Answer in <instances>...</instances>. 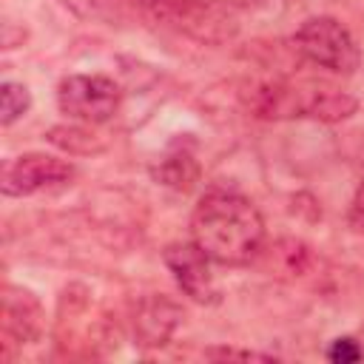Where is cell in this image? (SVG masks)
<instances>
[{
    "label": "cell",
    "instance_id": "obj_1",
    "mask_svg": "<svg viewBox=\"0 0 364 364\" xmlns=\"http://www.w3.org/2000/svg\"><path fill=\"white\" fill-rule=\"evenodd\" d=\"M193 242L225 267L250 264L264 245V219L259 208L233 191H208L191 216Z\"/></svg>",
    "mask_w": 364,
    "mask_h": 364
},
{
    "label": "cell",
    "instance_id": "obj_2",
    "mask_svg": "<svg viewBox=\"0 0 364 364\" xmlns=\"http://www.w3.org/2000/svg\"><path fill=\"white\" fill-rule=\"evenodd\" d=\"M358 108L355 97L344 88H336L324 80H282L259 85L253 94V111L259 117L282 119V117H313L324 122L347 119Z\"/></svg>",
    "mask_w": 364,
    "mask_h": 364
},
{
    "label": "cell",
    "instance_id": "obj_3",
    "mask_svg": "<svg viewBox=\"0 0 364 364\" xmlns=\"http://www.w3.org/2000/svg\"><path fill=\"white\" fill-rule=\"evenodd\" d=\"M142 14L199 43H225L239 31L230 9L216 0H134Z\"/></svg>",
    "mask_w": 364,
    "mask_h": 364
},
{
    "label": "cell",
    "instance_id": "obj_4",
    "mask_svg": "<svg viewBox=\"0 0 364 364\" xmlns=\"http://www.w3.org/2000/svg\"><path fill=\"white\" fill-rule=\"evenodd\" d=\"M293 46L301 57H307L313 65L327 68L333 74H355L361 65V51L353 40V34L336 20V17H307L296 34Z\"/></svg>",
    "mask_w": 364,
    "mask_h": 364
},
{
    "label": "cell",
    "instance_id": "obj_5",
    "mask_svg": "<svg viewBox=\"0 0 364 364\" xmlns=\"http://www.w3.org/2000/svg\"><path fill=\"white\" fill-rule=\"evenodd\" d=\"M122 91L105 74H71L57 85V105L82 125H102L119 108Z\"/></svg>",
    "mask_w": 364,
    "mask_h": 364
},
{
    "label": "cell",
    "instance_id": "obj_6",
    "mask_svg": "<svg viewBox=\"0 0 364 364\" xmlns=\"http://www.w3.org/2000/svg\"><path fill=\"white\" fill-rule=\"evenodd\" d=\"M74 173L77 168L68 159L34 151V154H20L3 165L0 188L6 196H31L37 191H48L71 182Z\"/></svg>",
    "mask_w": 364,
    "mask_h": 364
},
{
    "label": "cell",
    "instance_id": "obj_7",
    "mask_svg": "<svg viewBox=\"0 0 364 364\" xmlns=\"http://www.w3.org/2000/svg\"><path fill=\"white\" fill-rule=\"evenodd\" d=\"M162 262L168 264L171 276L176 279L179 290L199 301V304H216L219 287L210 273V256L196 242H173L162 250Z\"/></svg>",
    "mask_w": 364,
    "mask_h": 364
},
{
    "label": "cell",
    "instance_id": "obj_8",
    "mask_svg": "<svg viewBox=\"0 0 364 364\" xmlns=\"http://www.w3.org/2000/svg\"><path fill=\"white\" fill-rule=\"evenodd\" d=\"M43 330V307L31 290L6 284L3 296V338L6 344H28Z\"/></svg>",
    "mask_w": 364,
    "mask_h": 364
},
{
    "label": "cell",
    "instance_id": "obj_9",
    "mask_svg": "<svg viewBox=\"0 0 364 364\" xmlns=\"http://www.w3.org/2000/svg\"><path fill=\"white\" fill-rule=\"evenodd\" d=\"M182 307L168 296H145L134 310V336L142 347H162L182 321Z\"/></svg>",
    "mask_w": 364,
    "mask_h": 364
},
{
    "label": "cell",
    "instance_id": "obj_10",
    "mask_svg": "<svg viewBox=\"0 0 364 364\" xmlns=\"http://www.w3.org/2000/svg\"><path fill=\"white\" fill-rule=\"evenodd\" d=\"M199 173H202L199 162L193 159L191 151H182V148L168 151L156 165H151V176L159 185H165L171 191H179V193H188L199 182Z\"/></svg>",
    "mask_w": 364,
    "mask_h": 364
},
{
    "label": "cell",
    "instance_id": "obj_11",
    "mask_svg": "<svg viewBox=\"0 0 364 364\" xmlns=\"http://www.w3.org/2000/svg\"><path fill=\"white\" fill-rule=\"evenodd\" d=\"M28 108H31V91H28L23 82L6 80V82L0 85V122H3V125H11V122H17Z\"/></svg>",
    "mask_w": 364,
    "mask_h": 364
},
{
    "label": "cell",
    "instance_id": "obj_12",
    "mask_svg": "<svg viewBox=\"0 0 364 364\" xmlns=\"http://www.w3.org/2000/svg\"><path fill=\"white\" fill-rule=\"evenodd\" d=\"M48 139L60 148H65L68 154H91V151H100L102 145H94V134H91V125L88 128H51Z\"/></svg>",
    "mask_w": 364,
    "mask_h": 364
},
{
    "label": "cell",
    "instance_id": "obj_13",
    "mask_svg": "<svg viewBox=\"0 0 364 364\" xmlns=\"http://www.w3.org/2000/svg\"><path fill=\"white\" fill-rule=\"evenodd\" d=\"M327 358H330L333 364H353V361H361V358H364V347H361L353 336H338V338L330 341Z\"/></svg>",
    "mask_w": 364,
    "mask_h": 364
},
{
    "label": "cell",
    "instance_id": "obj_14",
    "mask_svg": "<svg viewBox=\"0 0 364 364\" xmlns=\"http://www.w3.org/2000/svg\"><path fill=\"white\" fill-rule=\"evenodd\" d=\"M347 222H350V228L364 230V182L358 185V191H355V196H353V202H350Z\"/></svg>",
    "mask_w": 364,
    "mask_h": 364
},
{
    "label": "cell",
    "instance_id": "obj_15",
    "mask_svg": "<svg viewBox=\"0 0 364 364\" xmlns=\"http://www.w3.org/2000/svg\"><path fill=\"white\" fill-rule=\"evenodd\" d=\"M210 358H270L267 353H253V350H233V347H213L208 350Z\"/></svg>",
    "mask_w": 364,
    "mask_h": 364
}]
</instances>
